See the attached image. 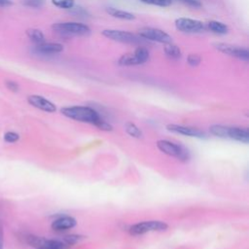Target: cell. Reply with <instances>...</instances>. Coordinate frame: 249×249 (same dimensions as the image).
I'll list each match as a JSON object with an SVG mask.
<instances>
[{"mask_svg": "<svg viewBox=\"0 0 249 249\" xmlns=\"http://www.w3.org/2000/svg\"><path fill=\"white\" fill-rule=\"evenodd\" d=\"M215 47L218 51L228 55L239 58L244 61H248L249 59V52L245 48H241L238 46H233L226 43H217L215 44Z\"/></svg>", "mask_w": 249, "mask_h": 249, "instance_id": "obj_9", "label": "cell"}, {"mask_svg": "<svg viewBox=\"0 0 249 249\" xmlns=\"http://www.w3.org/2000/svg\"><path fill=\"white\" fill-rule=\"evenodd\" d=\"M167 229V224L161 221H144L137 223L129 228V233L132 235L144 234L150 231H163Z\"/></svg>", "mask_w": 249, "mask_h": 249, "instance_id": "obj_5", "label": "cell"}, {"mask_svg": "<svg viewBox=\"0 0 249 249\" xmlns=\"http://www.w3.org/2000/svg\"><path fill=\"white\" fill-rule=\"evenodd\" d=\"M21 2L24 6L29 8H41L44 5L45 0H22Z\"/></svg>", "mask_w": 249, "mask_h": 249, "instance_id": "obj_22", "label": "cell"}, {"mask_svg": "<svg viewBox=\"0 0 249 249\" xmlns=\"http://www.w3.org/2000/svg\"><path fill=\"white\" fill-rule=\"evenodd\" d=\"M106 12L113 18H119V19H124V20H132L135 18V16L132 13H129L124 10L113 8V7H108L106 8Z\"/></svg>", "mask_w": 249, "mask_h": 249, "instance_id": "obj_15", "label": "cell"}, {"mask_svg": "<svg viewBox=\"0 0 249 249\" xmlns=\"http://www.w3.org/2000/svg\"><path fill=\"white\" fill-rule=\"evenodd\" d=\"M138 34L141 38L162 44L171 43L172 40L171 36L165 31L155 27H142L138 30Z\"/></svg>", "mask_w": 249, "mask_h": 249, "instance_id": "obj_6", "label": "cell"}, {"mask_svg": "<svg viewBox=\"0 0 249 249\" xmlns=\"http://www.w3.org/2000/svg\"><path fill=\"white\" fill-rule=\"evenodd\" d=\"M19 139V135L14 131H8L4 135V140L7 143H15Z\"/></svg>", "mask_w": 249, "mask_h": 249, "instance_id": "obj_23", "label": "cell"}, {"mask_svg": "<svg viewBox=\"0 0 249 249\" xmlns=\"http://www.w3.org/2000/svg\"><path fill=\"white\" fill-rule=\"evenodd\" d=\"M164 45V53L168 57L172 59H178L181 57V51L176 45L171 43H167Z\"/></svg>", "mask_w": 249, "mask_h": 249, "instance_id": "obj_18", "label": "cell"}, {"mask_svg": "<svg viewBox=\"0 0 249 249\" xmlns=\"http://www.w3.org/2000/svg\"><path fill=\"white\" fill-rule=\"evenodd\" d=\"M52 3L59 9L69 10L74 7L75 0H52Z\"/></svg>", "mask_w": 249, "mask_h": 249, "instance_id": "obj_20", "label": "cell"}, {"mask_svg": "<svg viewBox=\"0 0 249 249\" xmlns=\"http://www.w3.org/2000/svg\"><path fill=\"white\" fill-rule=\"evenodd\" d=\"M63 51V45L59 43H42L35 47V52L43 54L58 53Z\"/></svg>", "mask_w": 249, "mask_h": 249, "instance_id": "obj_14", "label": "cell"}, {"mask_svg": "<svg viewBox=\"0 0 249 249\" xmlns=\"http://www.w3.org/2000/svg\"><path fill=\"white\" fill-rule=\"evenodd\" d=\"M102 35L110 40L121 42V43H127V44H134L139 42V37H137L135 34L124 31V30H118V29H104L102 32Z\"/></svg>", "mask_w": 249, "mask_h": 249, "instance_id": "obj_8", "label": "cell"}, {"mask_svg": "<svg viewBox=\"0 0 249 249\" xmlns=\"http://www.w3.org/2000/svg\"><path fill=\"white\" fill-rule=\"evenodd\" d=\"M27 101L33 107H35L39 110L48 112V113H53V112H55V110H56L55 105L52 101L48 100L47 98H45L41 95H37V94L29 95L27 97Z\"/></svg>", "mask_w": 249, "mask_h": 249, "instance_id": "obj_11", "label": "cell"}, {"mask_svg": "<svg viewBox=\"0 0 249 249\" xmlns=\"http://www.w3.org/2000/svg\"><path fill=\"white\" fill-rule=\"evenodd\" d=\"M52 28L53 31L64 35H87L90 31L87 24L75 21L57 22L53 24Z\"/></svg>", "mask_w": 249, "mask_h": 249, "instance_id": "obj_2", "label": "cell"}, {"mask_svg": "<svg viewBox=\"0 0 249 249\" xmlns=\"http://www.w3.org/2000/svg\"><path fill=\"white\" fill-rule=\"evenodd\" d=\"M0 249H3V231L0 226Z\"/></svg>", "mask_w": 249, "mask_h": 249, "instance_id": "obj_29", "label": "cell"}, {"mask_svg": "<svg viewBox=\"0 0 249 249\" xmlns=\"http://www.w3.org/2000/svg\"><path fill=\"white\" fill-rule=\"evenodd\" d=\"M157 147L163 154L176 158L182 161H187L190 159V154L187 149L181 145L174 144L168 140H159L157 142Z\"/></svg>", "mask_w": 249, "mask_h": 249, "instance_id": "obj_3", "label": "cell"}, {"mask_svg": "<svg viewBox=\"0 0 249 249\" xmlns=\"http://www.w3.org/2000/svg\"><path fill=\"white\" fill-rule=\"evenodd\" d=\"M13 5L12 0H0V7H9Z\"/></svg>", "mask_w": 249, "mask_h": 249, "instance_id": "obj_28", "label": "cell"}, {"mask_svg": "<svg viewBox=\"0 0 249 249\" xmlns=\"http://www.w3.org/2000/svg\"><path fill=\"white\" fill-rule=\"evenodd\" d=\"M210 31L216 33V34H226L229 31V27L218 20H210L206 23V26Z\"/></svg>", "mask_w": 249, "mask_h": 249, "instance_id": "obj_16", "label": "cell"}, {"mask_svg": "<svg viewBox=\"0 0 249 249\" xmlns=\"http://www.w3.org/2000/svg\"><path fill=\"white\" fill-rule=\"evenodd\" d=\"M61 114L65 117L83 122L91 124L95 126H97L101 130H112V125L108 124L106 121H104L99 114L92 108L88 106H69V107H63L60 110Z\"/></svg>", "mask_w": 249, "mask_h": 249, "instance_id": "obj_1", "label": "cell"}, {"mask_svg": "<svg viewBox=\"0 0 249 249\" xmlns=\"http://www.w3.org/2000/svg\"><path fill=\"white\" fill-rule=\"evenodd\" d=\"M175 27L185 33H197L203 31L205 24L198 20L190 18H178L175 19Z\"/></svg>", "mask_w": 249, "mask_h": 249, "instance_id": "obj_7", "label": "cell"}, {"mask_svg": "<svg viewBox=\"0 0 249 249\" xmlns=\"http://www.w3.org/2000/svg\"><path fill=\"white\" fill-rule=\"evenodd\" d=\"M6 86H7V88H8L10 90H12V91H14V92H16V91L18 90V85L16 82H14V81H7V82H6Z\"/></svg>", "mask_w": 249, "mask_h": 249, "instance_id": "obj_27", "label": "cell"}, {"mask_svg": "<svg viewBox=\"0 0 249 249\" xmlns=\"http://www.w3.org/2000/svg\"><path fill=\"white\" fill-rule=\"evenodd\" d=\"M77 222L73 217L70 216H61L52 223V229L55 231H62L70 230L76 226Z\"/></svg>", "mask_w": 249, "mask_h": 249, "instance_id": "obj_13", "label": "cell"}, {"mask_svg": "<svg viewBox=\"0 0 249 249\" xmlns=\"http://www.w3.org/2000/svg\"><path fill=\"white\" fill-rule=\"evenodd\" d=\"M124 129L125 131L132 137H135V138H142L143 137V133L142 131L133 124V123H130V122H127L125 124H124Z\"/></svg>", "mask_w": 249, "mask_h": 249, "instance_id": "obj_19", "label": "cell"}, {"mask_svg": "<svg viewBox=\"0 0 249 249\" xmlns=\"http://www.w3.org/2000/svg\"><path fill=\"white\" fill-rule=\"evenodd\" d=\"M187 61H188V63H189L191 66H196V65H198V64L200 63L201 57H200L198 54L191 53V54L188 55Z\"/></svg>", "mask_w": 249, "mask_h": 249, "instance_id": "obj_24", "label": "cell"}, {"mask_svg": "<svg viewBox=\"0 0 249 249\" xmlns=\"http://www.w3.org/2000/svg\"><path fill=\"white\" fill-rule=\"evenodd\" d=\"M149 59V52L144 47H138L131 53L123 54L119 60V65L122 66H131V65H139L146 62Z\"/></svg>", "mask_w": 249, "mask_h": 249, "instance_id": "obj_4", "label": "cell"}, {"mask_svg": "<svg viewBox=\"0 0 249 249\" xmlns=\"http://www.w3.org/2000/svg\"><path fill=\"white\" fill-rule=\"evenodd\" d=\"M80 239H82V236L81 235H77V234H70V235H66L64 236L63 238V241L68 244L69 246L77 243Z\"/></svg>", "mask_w": 249, "mask_h": 249, "instance_id": "obj_25", "label": "cell"}, {"mask_svg": "<svg viewBox=\"0 0 249 249\" xmlns=\"http://www.w3.org/2000/svg\"><path fill=\"white\" fill-rule=\"evenodd\" d=\"M26 35L35 44H42L45 42L44 33L37 28H29L26 30Z\"/></svg>", "mask_w": 249, "mask_h": 249, "instance_id": "obj_17", "label": "cell"}, {"mask_svg": "<svg viewBox=\"0 0 249 249\" xmlns=\"http://www.w3.org/2000/svg\"><path fill=\"white\" fill-rule=\"evenodd\" d=\"M144 4L154 5L159 7H168L172 4V0H140Z\"/></svg>", "mask_w": 249, "mask_h": 249, "instance_id": "obj_21", "label": "cell"}, {"mask_svg": "<svg viewBox=\"0 0 249 249\" xmlns=\"http://www.w3.org/2000/svg\"><path fill=\"white\" fill-rule=\"evenodd\" d=\"M166 128L171 132L179 133L182 135H187V136L196 137V138H206V133L196 127L184 126V125H178V124H167Z\"/></svg>", "mask_w": 249, "mask_h": 249, "instance_id": "obj_10", "label": "cell"}, {"mask_svg": "<svg viewBox=\"0 0 249 249\" xmlns=\"http://www.w3.org/2000/svg\"><path fill=\"white\" fill-rule=\"evenodd\" d=\"M182 3L193 7V8H200L201 7V3L198 0H180Z\"/></svg>", "mask_w": 249, "mask_h": 249, "instance_id": "obj_26", "label": "cell"}, {"mask_svg": "<svg viewBox=\"0 0 249 249\" xmlns=\"http://www.w3.org/2000/svg\"><path fill=\"white\" fill-rule=\"evenodd\" d=\"M226 138L233 139V140L243 142V143H248L249 142V132L246 127L227 126Z\"/></svg>", "mask_w": 249, "mask_h": 249, "instance_id": "obj_12", "label": "cell"}]
</instances>
